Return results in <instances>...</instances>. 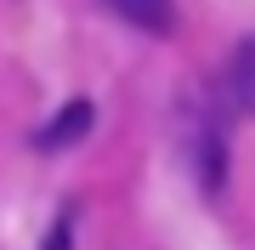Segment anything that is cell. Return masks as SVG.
Returning <instances> with one entry per match:
<instances>
[{
  "label": "cell",
  "instance_id": "6da1fadb",
  "mask_svg": "<svg viewBox=\"0 0 255 250\" xmlns=\"http://www.w3.org/2000/svg\"><path fill=\"white\" fill-rule=\"evenodd\" d=\"M91 125H97V108H91V102H68L57 120H46V125L34 131V148H46V154L74 148L80 137H91Z\"/></svg>",
  "mask_w": 255,
  "mask_h": 250
},
{
  "label": "cell",
  "instance_id": "7a4b0ae2",
  "mask_svg": "<svg viewBox=\"0 0 255 250\" xmlns=\"http://www.w3.org/2000/svg\"><path fill=\"white\" fill-rule=\"evenodd\" d=\"M227 102L238 114H255V34H244L227 57Z\"/></svg>",
  "mask_w": 255,
  "mask_h": 250
},
{
  "label": "cell",
  "instance_id": "3957f363",
  "mask_svg": "<svg viewBox=\"0 0 255 250\" xmlns=\"http://www.w3.org/2000/svg\"><path fill=\"white\" fill-rule=\"evenodd\" d=\"M114 17H125L130 28H142V34H170L176 28V6L170 0H108Z\"/></svg>",
  "mask_w": 255,
  "mask_h": 250
},
{
  "label": "cell",
  "instance_id": "277c9868",
  "mask_svg": "<svg viewBox=\"0 0 255 250\" xmlns=\"http://www.w3.org/2000/svg\"><path fill=\"white\" fill-rule=\"evenodd\" d=\"M68 239H74V216L63 211V216H57V228H51V239L40 245V250H68Z\"/></svg>",
  "mask_w": 255,
  "mask_h": 250
}]
</instances>
